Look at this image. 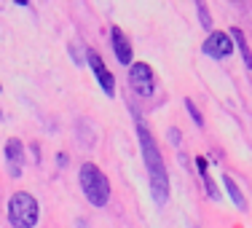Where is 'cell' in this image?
Instances as JSON below:
<instances>
[{"instance_id":"15","label":"cell","mask_w":252,"mask_h":228,"mask_svg":"<svg viewBox=\"0 0 252 228\" xmlns=\"http://www.w3.org/2000/svg\"><path fill=\"white\" fill-rule=\"evenodd\" d=\"M169 137H172V142H175V145H180V131L177 129H169Z\"/></svg>"},{"instance_id":"7","label":"cell","mask_w":252,"mask_h":228,"mask_svg":"<svg viewBox=\"0 0 252 228\" xmlns=\"http://www.w3.org/2000/svg\"><path fill=\"white\" fill-rule=\"evenodd\" d=\"M3 153H5V169H8V175L22 177V172H25V145H22L19 137H8Z\"/></svg>"},{"instance_id":"8","label":"cell","mask_w":252,"mask_h":228,"mask_svg":"<svg viewBox=\"0 0 252 228\" xmlns=\"http://www.w3.org/2000/svg\"><path fill=\"white\" fill-rule=\"evenodd\" d=\"M110 46H113L116 59L124 67H131V65H134V51H131V43H129V38H126V33L121 27H110Z\"/></svg>"},{"instance_id":"11","label":"cell","mask_w":252,"mask_h":228,"mask_svg":"<svg viewBox=\"0 0 252 228\" xmlns=\"http://www.w3.org/2000/svg\"><path fill=\"white\" fill-rule=\"evenodd\" d=\"M196 14H199V22H201V27L207 30V33H212V25H215V22H212V14H209L207 3H201V0H199V3H196Z\"/></svg>"},{"instance_id":"2","label":"cell","mask_w":252,"mask_h":228,"mask_svg":"<svg viewBox=\"0 0 252 228\" xmlns=\"http://www.w3.org/2000/svg\"><path fill=\"white\" fill-rule=\"evenodd\" d=\"M78 185H81L83 196H86V201L92 207H97V209L107 207V201H110V180H107V175L94 161L81 164V169H78Z\"/></svg>"},{"instance_id":"10","label":"cell","mask_w":252,"mask_h":228,"mask_svg":"<svg viewBox=\"0 0 252 228\" xmlns=\"http://www.w3.org/2000/svg\"><path fill=\"white\" fill-rule=\"evenodd\" d=\"M223 185H225V194H228V199L233 201V207H236L239 212H244V209H247V199H244V194L239 191L236 180H233L231 175H223Z\"/></svg>"},{"instance_id":"16","label":"cell","mask_w":252,"mask_h":228,"mask_svg":"<svg viewBox=\"0 0 252 228\" xmlns=\"http://www.w3.org/2000/svg\"><path fill=\"white\" fill-rule=\"evenodd\" d=\"M0 92H3V86H0Z\"/></svg>"},{"instance_id":"6","label":"cell","mask_w":252,"mask_h":228,"mask_svg":"<svg viewBox=\"0 0 252 228\" xmlns=\"http://www.w3.org/2000/svg\"><path fill=\"white\" fill-rule=\"evenodd\" d=\"M201 51L212 59H225L233 54V40L228 33H220V30H212L207 35V40L201 43Z\"/></svg>"},{"instance_id":"5","label":"cell","mask_w":252,"mask_h":228,"mask_svg":"<svg viewBox=\"0 0 252 228\" xmlns=\"http://www.w3.org/2000/svg\"><path fill=\"white\" fill-rule=\"evenodd\" d=\"M86 59H89V67H92V73L97 75L99 89L107 94V97H116V78H113V73L107 70V65L102 62V57H99L94 49H86Z\"/></svg>"},{"instance_id":"1","label":"cell","mask_w":252,"mask_h":228,"mask_svg":"<svg viewBox=\"0 0 252 228\" xmlns=\"http://www.w3.org/2000/svg\"><path fill=\"white\" fill-rule=\"evenodd\" d=\"M131 116H134V127H137V140H140V151H142V161H145L148 169V183H151V194L153 201L158 207H164L169 201V175H166V164L161 159V151L156 145L148 124L142 121V116L131 107Z\"/></svg>"},{"instance_id":"12","label":"cell","mask_w":252,"mask_h":228,"mask_svg":"<svg viewBox=\"0 0 252 228\" xmlns=\"http://www.w3.org/2000/svg\"><path fill=\"white\" fill-rule=\"evenodd\" d=\"M201 180H204V188H207V196H209L212 201H218V199H220V194H218V185H215V180L209 177V172H204Z\"/></svg>"},{"instance_id":"14","label":"cell","mask_w":252,"mask_h":228,"mask_svg":"<svg viewBox=\"0 0 252 228\" xmlns=\"http://www.w3.org/2000/svg\"><path fill=\"white\" fill-rule=\"evenodd\" d=\"M67 161H70L67 153H59V156H57V164H59V166H67Z\"/></svg>"},{"instance_id":"13","label":"cell","mask_w":252,"mask_h":228,"mask_svg":"<svg viewBox=\"0 0 252 228\" xmlns=\"http://www.w3.org/2000/svg\"><path fill=\"white\" fill-rule=\"evenodd\" d=\"M185 110H188V116H190V118H193V124H196V127L201 129V127H204V116H201V110H199V107H196L190 99H185Z\"/></svg>"},{"instance_id":"9","label":"cell","mask_w":252,"mask_h":228,"mask_svg":"<svg viewBox=\"0 0 252 228\" xmlns=\"http://www.w3.org/2000/svg\"><path fill=\"white\" fill-rule=\"evenodd\" d=\"M231 40H233V46H236L239 51H242V59H244V67L252 70V49H250V43H247V35L242 33V27H233L231 33Z\"/></svg>"},{"instance_id":"3","label":"cell","mask_w":252,"mask_h":228,"mask_svg":"<svg viewBox=\"0 0 252 228\" xmlns=\"http://www.w3.org/2000/svg\"><path fill=\"white\" fill-rule=\"evenodd\" d=\"M5 215H8V223L14 228H35L40 220V207H38V201H35L32 194L16 191V194L8 196Z\"/></svg>"},{"instance_id":"4","label":"cell","mask_w":252,"mask_h":228,"mask_svg":"<svg viewBox=\"0 0 252 228\" xmlns=\"http://www.w3.org/2000/svg\"><path fill=\"white\" fill-rule=\"evenodd\" d=\"M129 83L131 89H134V94H140V97H153L156 92V73L153 67L148 62H134L129 67Z\"/></svg>"}]
</instances>
